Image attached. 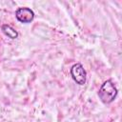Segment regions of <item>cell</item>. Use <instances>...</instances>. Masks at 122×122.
Returning a JSON list of instances; mask_svg holds the SVG:
<instances>
[{
  "label": "cell",
  "instance_id": "3",
  "mask_svg": "<svg viewBox=\"0 0 122 122\" xmlns=\"http://www.w3.org/2000/svg\"><path fill=\"white\" fill-rule=\"evenodd\" d=\"M17 20L21 23H30L34 18V12L30 8H19L15 11Z\"/></svg>",
  "mask_w": 122,
  "mask_h": 122
},
{
  "label": "cell",
  "instance_id": "2",
  "mask_svg": "<svg viewBox=\"0 0 122 122\" xmlns=\"http://www.w3.org/2000/svg\"><path fill=\"white\" fill-rule=\"evenodd\" d=\"M71 75L78 85H84L86 83L87 72L80 63L72 65V67L71 68Z\"/></svg>",
  "mask_w": 122,
  "mask_h": 122
},
{
  "label": "cell",
  "instance_id": "4",
  "mask_svg": "<svg viewBox=\"0 0 122 122\" xmlns=\"http://www.w3.org/2000/svg\"><path fill=\"white\" fill-rule=\"evenodd\" d=\"M2 31L10 39H15L18 36V32L10 25H3L2 26Z\"/></svg>",
  "mask_w": 122,
  "mask_h": 122
},
{
  "label": "cell",
  "instance_id": "1",
  "mask_svg": "<svg viewBox=\"0 0 122 122\" xmlns=\"http://www.w3.org/2000/svg\"><path fill=\"white\" fill-rule=\"evenodd\" d=\"M117 92H118V91H117L115 85L113 84V82L111 79H109V80H106L101 85V87L98 91V96L104 104H110L115 99Z\"/></svg>",
  "mask_w": 122,
  "mask_h": 122
}]
</instances>
